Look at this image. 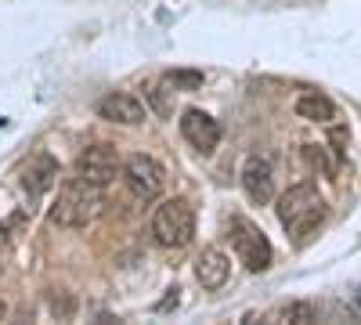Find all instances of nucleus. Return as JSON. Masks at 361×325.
I'll return each instance as SVG.
<instances>
[{"label": "nucleus", "mask_w": 361, "mask_h": 325, "mask_svg": "<svg viewBox=\"0 0 361 325\" xmlns=\"http://www.w3.org/2000/svg\"><path fill=\"white\" fill-rule=\"evenodd\" d=\"M325 217H329V206H325L322 192L311 181L293 185L279 199V221H282L286 235H289L296 246H304L311 235H318V228L325 224Z\"/></svg>", "instance_id": "1"}, {"label": "nucleus", "mask_w": 361, "mask_h": 325, "mask_svg": "<svg viewBox=\"0 0 361 325\" xmlns=\"http://www.w3.org/2000/svg\"><path fill=\"white\" fill-rule=\"evenodd\" d=\"M102 214V188L80 181V177H66L58 185V199L51 206V224L58 228H87Z\"/></svg>", "instance_id": "2"}, {"label": "nucleus", "mask_w": 361, "mask_h": 325, "mask_svg": "<svg viewBox=\"0 0 361 325\" xmlns=\"http://www.w3.org/2000/svg\"><path fill=\"white\" fill-rule=\"evenodd\" d=\"M195 235V210L188 199H166L156 206L152 214V239L166 250H180L188 246Z\"/></svg>", "instance_id": "3"}, {"label": "nucleus", "mask_w": 361, "mask_h": 325, "mask_svg": "<svg viewBox=\"0 0 361 325\" xmlns=\"http://www.w3.org/2000/svg\"><path fill=\"white\" fill-rule=\"evenodd\" d=\"M228 239H231V250L238 257V264H243L246 271H267L271 268V257H275V250H271L267 235L250 221V217H231L228 221Z\"/></svg>", "instance_id": "4"}, {"label": "nucleus", "mask_w": 361, "mask_h": 325, "mask_svg": "<svg viewBox=\"0 0 361 325\" xmlns=\"http://www.w3.org/2000/svg\"><path fill=\"white\" fill-rule=\"evenodd\" d=\"M119 173H123V181H127V188L137 195V199H156L159 192H163V181H166V170H163V163L156 159V156H148V152H137V156H130L123 166H119Z\"/></svg>", "instance_id": "5"}, {"label": "nucleus", "mask_w": 361, "mask_h": 325, "mask_svg": "<svg viewBox=\"0 0 361 325\" xmlns=\"http://www.w3.org/2000/svg\"><path fill=\"white\" fill-rule=\"evenodd\" d=\"M119 152L109 149V145H90V149H83L76 156V177L94 188H109L116 177H119Z\"/></svg>", "instance_id": "6"}, {"label": "nucleus", "mask_w": 361, "mask_h": 325, "mask_svg": "<svg viewBox=\"0 0 361 325\" xmlns=\"http://www.w3.org/2000/svg\"><path fill=\"white\" fill-rule=\"evenodd\" d=\"M18 185L25 188L29 199H40L58 185V159L51 152H33L18 166Z\"/></svg>", "instance_id": "7"}, {"label": "nucleus", "mask_w": 361, "mask_h": 325, "mask_svg": "<svg viewBox=\"0 0 361 325\" xmlns=\"http://www.w3.org/2000/svg\"><path fill=\"white\" fill-rule=\"evenodd\" d=\"M238 181H243L246 199L257 202V206H267L271 199H275V166H271V159H264V156H250L243 163V170H238Z\"/></svg>", "instance_id": "8"}, {"label": "nucleus", "mask_w": 361, "mask_h": 325, "mask_svg": "<svg viewBox=\"0 0 361 325\" xmlns=\"http://www.w3.org/2000/svg\"><path fill=\"white\" fill-rule=\"evenodd\" d=\"M180 134H185V141L192 145V149H199L202 156H209L221 145V123L202 109H188L185 116H180Z\"/></svg>", "instance_id": "9"}, {"label": "nucleus", "mask_w": 361, "mask_h": 325, "mask_svg": "<svg viewBox=\"0 0 361 325\" xmlns=\"http://www.w3.org/2000/svg\"><path fill=\"white\" fill-rule=\"evenodd\" d=\"M98 116L109 123H119V127H137V123H145L148 109H145L141 98H134L127 91H112L98 102Z\"/></svg>", "instance_id": "10"}, {"label": "nucleus", "mask_w": 361, "mask_h": 325, "mask_svg": "<svg viewBox=\"0 0 361 325\" xmlns=\"http://www.w3.org/2000/svg\"><path fill=\"white\" fill-rule=\"evenodd\" d=\"M231 275V260L221 253V250H202L199 260H195V278L202 289H221Z\"/></svg>", "instance_id": "11"}, {"label": "nucleus", "mask_w": 361, "mask_h": 325, "mask_svg": "<svg viewBox=\"0 0 361 325\" xmlns=\"http://www.w3.org/2000/svg\"><path fill=\"white\" fill-rule=\"evenodd\" d=\"M293 112L300 116V120H307V123H333L336 120L333 98L322 94V91H304V94L293 102Z\"/></svg>", "instance_id": "12"}, {"label": "nucleus", "mask_w": 361, "mask_h": 325, "mask_svg": "<svg viewBox=\"0 0 361 325\" xmlns=\"http://www.w3.org/2000/svg\"><path fill=\"white\" fill-rule=\"evenodd\" d=\"M304 163L322 177H336L343 166V156H336L329 145H304Z\"/></svg>", "instance_id": "13"}, {"label": "nucleus", "mask_w": 361, "mask_h": 325, "mask_svg": "<svg viewBox=\"0 0 361 325\" xmlns=\"http://www.w3.org/2000/svg\"><path fill=\"white\" fill-rule=\"evenodd\" d=\"M279 318H282V321H293V325H311V321H318V304H311V300H293V304H286V307L279 311Z\"/></svg>", "instance_id": "14"}, {"label": "nucleus", "mask_w": 361, "mask_h": 325, "mask_svg": "<svg viewBox=\"0 0 361 325\" xmlns=\"http://www.w3.org/2000/svg\"><path fill=\"white\" fill-rule=\"evenodd\" d=\"M166 87H173V91H199L202 87V73L199 69H170L163 76Z\"/></svg>", "instance_id": "15"}, {"label": "nucleus", "mask_w": 361, "mask_h": 325, "mask_svg": "<svg viewBox=\"0 0 361 325\" xmlns=\"http://www.w3.org/2000/svg\"><path fill=\"white\" fill-rule=\"evenodd\" d=\"M347 145H350V130H347L343 123L329 127V149H333L336 156H343V159H347Z\"/></svg>", "instance_id": "16"}, {"label": "nucleus", "mask_w": 361, "mask_h": 325, "mask_svg": "<svg viewBox=\"0 0 361 325\" xmlns=\"http://www.w3.org/2000/svg\"><path fill=\"white\" fill-rule=\"evenodd\" d=\"M177 307H180V289H177V286H170V289H166V297H163V300H156V307H152V311H156V314H170V311H177Z\"/></svg>", "instance_id": "17"}, {"label": "nucleus", "mask_w": 361, "mask_h": 325, "mask_svg": "<svg viewBox=\"0 0 361 325\" xmlns=\"http://www.w3.org/2000/svg\"><path fill=\"white\" fill-rule=\"evenodd\" d=\"M51 311H54L58 318H73V311H76V300H73V297H66V300H58V297H54V300H51Z\"/></svg>", "instance_id": "18"}, {"label": "nucleus", "mask_w": 361, "mask_h": 325, "mask_svg": "<svg viewBox=\"0 0 361 325\" xmlns=\"http://www.w3.org/2000/svg\"><path fill=\"white\" fill-rule=\"evenodd\" d=\"M4 243H8V228L0 224V250H4Z\"/></svg>", "instance_id": "19"}, {"label": "nucleus", "mask_w": 361, "mask_h": 325, "mask_svg": "<svg viewBox=\"0 0 361 325\" xmlns=\"http://www.w3.org/2000/svg\"><path fill=\"white\" fill-rule=\"evenodd\" d=\"M4 314H8V304H4V300H0V321H4Z\"/></svg>", "instance_id": "20"}]
</instances>
